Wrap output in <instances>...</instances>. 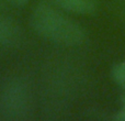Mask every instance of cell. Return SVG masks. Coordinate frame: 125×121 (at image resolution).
I'll list each match as a JSON object with an SVG mask.
<instances>
[{"label":"cell","instance_id":"5","mask_svg":"<svg viewBox=\"0 0 125 121\" xmlns=\"http://www.w3.org/2000/svg\"><path fill=\"white\" fill-rule=\"evenodd\" d=\"M112 79L125 90V60L114 65L111 72Z\"/></svg>","mask_w":125,"mask_h":121},{"label":"cell","instance_id":"6","mask_svg":"<svg viewBox=\"0 0 125 121\" xmlns=\"http://www.w3.org/2000/svg\"><path fill=\"white\" fill-rule=\"evenodd\" d=\"M115 119L120 121H125V95L122 98V108L115 116Z\"/></svg>","mask_w":125,"mask_h":121},{"label":"cell","instance_id":"3","mask_svg":"<svg viewBox=\"0 0 125 121\" xmlns=\"http://www.w3.org/2000/svg\"><path fill=\"white\" fill-rule=\"evenodd\" d=\"M57 9L75 14H90L95 10L92 0H50Z\"/></svg>","mask_w":125,"mask_h":121},{"label":"cell","instance_id":"1","mask_svg":"<svg viewBox=\"0 0 125 121\" xmlns=\"http://www.w3.org/2000/svg\"><path fill=\"white\" fill-rule=\"evenodd\" d=\"M31 22L37 34L62 45H80L86 37L83 29L53 4L39 6L33 11Z\"/></svg>","mask_w":125,"mask_h":121},{"label":"cell","instance_id":"4","mask_svg":"<svg viewBox=\"0 0 125 121\" xmlns=\"http://www.w3.org/2000/svg\"><path fill=\"white\" fill-rule=\"evenodd\" d=\"M19 36L18 26L11 20L0 15V45L14 43Z\"/></svg>","mask_w":125,"mask_h":121},{"label":"cell","instance_id":"7","mask_svg":"<svg viewBox=\"0 0 125 121\" xmlns=\"http://www.w3.org/2000/svg\"><path fill=\"white\" fill-rule=\"evenodd\" d=\"M8 1H10L13 4H17V6H22V4L26 3L29 0H8Z\"/></svg>","mask_w":125,"mask_h":121},{"label":"cell","instance_id":"2","mask_svg":"<svg viewBox=\"0 0 125 121\" xmlns=\"http://www.w3.org/2000/svg\"><path fill=\"white\" fill-rule=\"evenodd\" d=\"M2 104L6 107V110L10 113L19 115L26 110L28 106V94L21 85L14 84L12 87L7 88L3 94Z\"/></svg>","mask_w":125,"mask_h":121}]
</instances>
